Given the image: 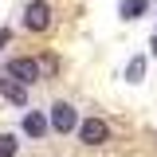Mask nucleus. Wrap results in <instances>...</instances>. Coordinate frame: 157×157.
I'll list each match as a JSON object with an SVG mask.
<instances>
[{"instance_id":"f257e3e1","label":"nucleus","mask_w":157,"mask_h":157,"mask_svg":"<svg viewBox=\"0 0 157 157\" xmlns=\"http://www.w3.org/2000/svg\"><path fill=\"white\" fill-rule=\"evenodd\" d=\"M24 28L28 32H47L51 28V4L47 0H32L24 8Z\"/></svg>"},{"instance_id":"f03ea898","label":"nucleus","mask_w":157,"mask_h":157,"mask_svg":"<svg viewBox=\"0 0 157 157\" xmlns=\"http://www.w3.org/2000/svg\"><path fill=\"white\" fill-rule=\"evenodd\" d=\"M75 130H78V137H82V145H106V141H110V126H106L102 118H82Z\"/></svg>"},{"instance_id":"7ed1b4c3","label":"nucleus","mask_w":157,"mask_h":157,"mask_svg":"<svg viewBox=\"0 0 157 157\" xmlns=\"http://www.w3.org/2000/svg\"><path fill=\"white\" fill-rule=\"evenodd\" d=\"M47 126H51V130H59V134H71V130L78 126L75 106H71V102H55V106L47 110Z\"/></svg>"},{"instance_id":"20e7f679","label":"nucleus","mask_w":157,"mask_h":157,"mask_svg":"<svg viewBox=\"0 0 157 157\" xmlns=\"http://www.w3.org/2000/svg\"><path fill=\"white\" fill-rule=\"evenodd\" d=\"M4 75L16 78L20 86H32V82H39V63H36V59H12Z\"/></svg>"},{"instance_id":"39448f33","label":"nucleus","mask_w":157,"mask_h":157,"mask_svg":"<svg viewBox=\"0 0 157 157\" xmlns=\"http://www.w3.org/2000/svg\"><path fill=\"white\" fill-rule=\"evenodd\" d=\"M0 94L8 98L12 106H24L28 102V86H20L16 78H8V75H0Z\"/></svg>"},{"instance_id":"423d86ee","label":"nucleus","mask_w":157,"mask_h":157,"mask_svg":"<svg viewBox=\"0 0 157 157\" xmlns=\"http://www.w3.org/2000/svg\"><path fill=\"white\" fill-rule=\"evenodd\" d=\"M24 134H28V137H43V134H47V114L28 110V114H24Z\"/></svg>"},{"instance_id":"0eeeda50","label":"nucleus","mask_w":157,"mask_h":157,"mask_svg":"<svg viewBox=\"0 0 157 157\" xmlns=\"http://www.w3.org/2000/svg\"><path fill=\"white\" fill-rule=\"evenodd\" d=\"M145 8H149V0H122V8H118V12H122V20H137Z\"/></svg>"},{"instance_id":"6e6552de","label":"nucleus","mask_w":157,"mask_h":157,"mask_svg":"<svg viewBox=\"0 0 157 157\" xmlns=\"http://www.w3.org/2000/svg\"><path fill=\"white\" fill-rule=\"evenodd\" d=\"M141 75H145V59L137 55V59H130V67H126V78H130V82H141Z\"/></svg>"},{"instance_id":"1a4fd4ad","label":"nucleus","mask_w":157,"mask_h":157,"mask_svg":"<svg viewBox=\"0 0 157 157\" xmlns=\"http://www.w3.org/2000/svg\"><path fill=\"white\" fill-rule=\"evenodd\" d=\"M0 157H16V137H12V134L0 137Z\"/></svg>"},{"instance_id":"9d476101","label":"nucleus","mask_w":157,"mask_h":157,"mask_svg":"<svg viewBox=\"0 0 157 157\" xmlns=\"http://www.w3.org/2000/svg\"><path fill=\"white\" fill-rule=\"evenodd\" d=\"M8 39H12V32H8V28H0V51L8 47Z\"/></svg>"},{"instance_id":"9b49d317","label":"nucleus","mask_w":157,"mask_h":157,"mask_svg":"<svg viewBox=\"0 0 157 157\" xmlns=\"http://www.w3.org/2000/svg\"><path fill=\"white\" fill-rule=\"evenodd\" d=\"M149 47H153V55H157V36H153V43H149Z\"/></svg>"}]
</instances>
